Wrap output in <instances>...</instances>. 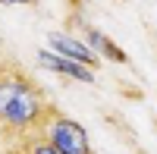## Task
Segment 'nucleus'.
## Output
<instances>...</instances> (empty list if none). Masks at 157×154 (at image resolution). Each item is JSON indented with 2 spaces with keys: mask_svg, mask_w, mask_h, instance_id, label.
Instances as JSON below:
<instances>
[{
  "mask_svg": "<svg viewBox=\"0 0 157 154\" xmlns=\"http://www.w3.org/2000/svg\"><path fill=\"white\" fill-rule=\"evenodd\" d=\"M38 129L44 132V142L54 148V151H60V154H91V145H88L85 129L75 120H69V117H63L60 110H54V107L44 110Z\"/></svg>",
  "mask_w": 157,
  "mask_h": 154,
  "instance_id": "obj_2",
  "label": "nucleus"
},
{
  "mask_svg": "<svg viewBox=\"0 0 157 154\" xmlns=\"http://www.w3.org/2000/svg\"><path fill=\"white\" fill-rule=\"evenodd\" d=\"M0 3H25V6H32L35 0H0Z\"/></svg>",
  "mask_w": 157,
  "mask_h": 154,
  "instance_id": "obj_7",
  "label": "nucleus"
},
{
  "mask_svg": "<svg viewBox=\"0 0 157 154\" xmlns=\"http://www.w3.org/2000/svg\"><path fill=\"white\" fill-rule=\"evenodd\" d=\"M44 98L41 91L16 69H0V126L6 129L29 132L38 129V123L44 117Z\"/></svg>",
  "mask_w": 157,
  "mask_h": 154,
  "instance_id": "obj_1",
  "label": "nucleus"
},
{
  "mask_svg": "<svg viewBox=\"0 0 157 154\" xmlns=\"http://www.w3.org/2000/svg\"><path fill=\"white\" fill-rule=\"evenodd\" d=\"M38 63H41L44 69H50V72L69 75V79H75V82H94V69L82 66V63H72L66 57L54 54V50H41V54H38Z\"/></svg>",
  "mask_w": 157,
  "mask_h": 154,
  "instance_id": "obj_3",
  "label": "nucleus"
},
{
  "mask_svg": "<svg viewBox=\"0 0 157 154\" xmlns=\"http://www.w3.org/2000/svg\"><path fill=\"white\" fill-rule=\"evenodd\" d=\"M25 154H60V151H54L44 138H32V142L25 145Z\"/></svg>",
  "mask_w": 157,
  "mask_h": 154,
  "instance_id": "obj_6",
  "label": "nucleus"
},
{
  "mask_svg": "<svg viewBox=\"0 0 157 154\" xmlns=\"http://www.w3.org/2000/svg\"><path fill=\"white\" fill-rule=\"evenodd\" d=\"M85 47H88L94 57H98V54H104L107 60L126 63V54H123V50L116 47V44H113V41H110V38L104 35V32H98V29H85Z\"/></svg>",
  "mask_w": 157,
  "mask_h": 154,
  "instance_id": "obj_5",
  "label": "nucleus"
},
{
  "mask_svg": "<svg viewBox=\"0 0 157 154\" xmlns=\"http://www.w3.org/2000/svg\"><path fill=\"white\" fill-rule=\"evenodd\" d=\"M50 50L60 54V57H66V60H72V63H82L88 69H94V63H98V57L91 54L82 41H75L69 35H60V32H50Z\"/></svg>",
  "mask_w": 157,
  "mask_h": 154,
  "instance_id": "obj_4",
  "label": "nucleus"
}]
</instances>
